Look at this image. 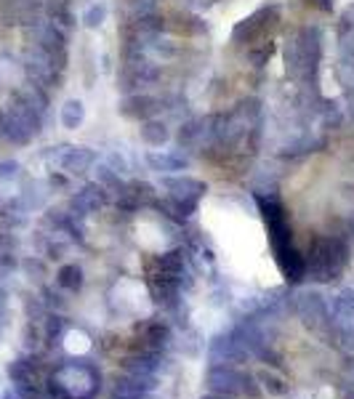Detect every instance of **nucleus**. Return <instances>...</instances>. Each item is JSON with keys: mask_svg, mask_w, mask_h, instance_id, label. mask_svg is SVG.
I'll list each match as a JSON object with an SVG mask.
<instances>
[{"mask_svg": "<svg viewBox=\"0 0 354 399\" xmlns=\"http://www.w3.org/2000/svg\"><path fill=\"white\" fill-rule=\"evenodd\" d=\"M245 399H341L333 351L309 335L264 341L248 362Z\"/></svg>", "mask_w": 354, "mask_h": 399, "instance_id": "obj_1", "label": "nucleus"}, {"mask_svg": "<svg viewBox=\"0 0 354 399\" xmlns=\"http://www.w3.org/2000/svg\"><path fill=\"white\" fill-rule=\"evenodd\" d=\"M322 56V32L320 27H301L299 35L285 48V69L296 83L315 78L317 64Z\"/></svg>", "mask_w": 354, "mask_h": 399, "instance_id": "obj_2", "label": "nucleus"}, {"mask_svg": "<svg viewBox=\"0 0 354 399\" xmlns=\"http://www.w3.org/2000/svg\"><path fill=\"white\" fill-rule=\"evenodd\" d=\"M40 128H43V115H40L38 109H32V106L27 104L25 99H19V96L13 93L11 104H8V109H6L3 118H0V131H3V136H6L11 144L25 146L38 136Z\"/></svg>", "mask_w": 354, "mask_h": 399, "instance_id": "obj_3", "label": "nucleus"}, {"mask_svg": "<svg viewBox=\"0 0 354 399\" xmlns=\"http://www.w3.org/2000/svg\"><path fill=\"white\" fill-rule=\"evenodd\" d=\"M280 16H282V6L280 3H266L261 8L245 16L243 22H237V27L232 29V43L235 46H256V43H264L275 32V27L280 24Z\"/></svg>", "mask_w": 354, "mask_h": 399, "instance_id": "obj_4", "label": "nucleus"}, {"mask_svg": "<svg viewBox=\"0 0 354 399\" xmlns=\"http://www.w3.org/2000/svg\"><path fill=\"white\" fill-rule=\"evenodd\" d=\"M43 158H46V162L51 168H59V171L67 173H86L96 162V155H93L88 146H72V144L51 146Z\"/></svg>", "mask_w": 354, "mask_h": 399, "instance_id": "obj_5", "label": "nucleus"}, {"mask_svg": "<svg viewBox=\"0 0 354 399\" xmlns=\"http://www.w3.org/2000/svg\"><path fill=\"white\" fill-rule=\"evenodd\" d=\"M118 109L123 118L144 122V120L155 118L160 109H163V102L155 99V96H149V93H131V96H125V99L120 102Z\"/></svg>", "mask_w": 354, "mask_h": 399, "instance_id": "obj_6", "label": "nucleus"}, {"mask_svg": "<svg viewBox=\"0 0 354 399\" xmlns=\"http://www.w3.org/2000/svg\"><path fill=\"white\" fill-rule=\"evenodd\" d=\"M165 29H171L176 35H184V38H195V35H203L208 27H205V22H203L200 16H195V13L176 11L165 19Z\"/></svg>", "mask_w": 354, "mask_h": 399, "instance_id": "obj_7", "label": "nucleus"}, {"mask_svg": "<svg viewBox=\"0 0 354 399\" xmlns=\"http://www.w3.org/2000/svg\"><path fill=\"white\" fill-rule=\"evenodd\" d=\"M128 24L142 35L144 40H152L165 32V16L149 11V13H133V19H128Z\"/></svg>", "mask_w": 354, "mask_h": 399, "instance_id": "obj_8", "label": "nucleus"}, {"mask_svg": "<svg viewBox=\"0 0 354 399\" xmlns=\"http://www.w3.org/2000/svg\"><path fill=\"white\" fill-rule=\"evenodd\" d=\"M147 165L152 168V171L158 173H176V171H184L186 165H189V160L184 158V155H176V152H147Z\"/></svg>", "mask_w": 354, "mask_h": 399, "instance_id": "obj_9", "label": "nucleus"}, {"mask_svg": "<svg viewBox=\"0 0 354 399\" xmlns=\"http://www.w3.org/2000/svg\"><path fill=\"white\" fill-rule=\"evenodd\" d=\"M163 186L171 192V197H186V200H197L205 189H208L203 181L189 178V176H184V178H165Z\"/></svg>", "mask_w": 354, "mask_h": 399, "instance_id": "obj_10", "label": "nucleus"}, {"mask_svg": "<svg viewBox=\"0 0 354 399\" xmlns=\"http://www.w3.org/2000/svg\"><path fill=\"white\" fill-rule=\"evenodd\" d=\"M139 136H142V141L147 146H163L168 139H171V131H168V125L158 118H149L142 122V128H139Z\"/></svg>", "mask_w": 354, "mask_h": 399, "instance_id": "obj_11", "label": "nucleus"}, {"mask_svg": "<svg viewBox=\"0 0 354 399\" xmlns=\"http://www.w3.org/2000/svg\"><path fill=\"white\" fill-rule=\"evenodd\" d=\"M86 120V104L80 99H67L62 106V125L67 131H78Z\"/></svg>", "mask_w": 354, "mask_h": 399, "instance_id": "obj_12", "label": "nucleus"}, {"mask_svg": "<svg viewBox=\"0 0 354 399\" xmlns=\"http://www.w3.org/2000/svg\"><path fill=\"white\" fill-rule=\"evenodd\" d=\"M200 133H203V118H192L182 122V128L176 133V144L179 146H195L200 141Z\"/></svg>", "mask_w": 354, "mask_h": 399, "instance_id": "obj_13", "label": "nucleus"}, {"mask_svg": "<svg viewBox=\"0 0 354 399\" xmlns=\"http://www.w3.org/2000/svg\"><path fill=\"white\" fill-rule=\"evenodd\" d=\"M272 53H275V46H272L269 40H264V43H256V46L248 48V62L253 66H264L272 59Z\"/></svg>", "mask_w": 354, "mask_h": 399, "instance_id": "obj_14", "label": "nucleus"}, {"mask_svg": "<svg viewBox=\"0 0 354 399\" xmlns=\"http://www.w3.org/2000/svg\"><path fill=\"white\" fill-rule=\"evenodd\" d=\"M147 51H152L155 56H163V59H173L179 53V46L173 40H163L158 35V38L147 40Z\"/></svg>", "mask_w": 354, "mask_h": 399, "instance_id": "obj_15", "label": "nucleus"}, {"mask_svg": "<svg viewBox=\"0 0 354 399\" xmlns=\"http://www.w3.org/2000/svg\"><path fill=\"white\" fill-rule=\"evenodd\" d=\"M96 173H99V184L104 186V189H109V192H118V195L123 192V186H125V184L120 181V173L112 171L107 162H104V165H99V171H96Z\"/></svg>", "mask_w": 354, "mask_h": 399, "instance_id": "obj_16", "label": "nucleus"}, {"mask_svg": "<svg viewBox=\"0 0 354 399\" xmlns=\"http://www.w3.org/2000/svg\"><path fill=\"white\" fill-rule=\"evenodd\" d=\"M104 19H107L104 3H93V6H88L86 13H83V24L88 27V29H99V27L104 24Z\"/></svg>", "mask_w": 354, "mask_h": 399, "instance_id": "obj_17", "label": "nucleus"}, {"mask_svg": "<svg viewBox=\"0 0 354 399\" xmlns=\"http://www.w3.org/2000/svg\"><path fill=\"white\" fill-rule=\"evenodd\" d=\"M107 165H109L112 171H118V173L128 171V162H125V158H123V155H118V152H109V158H107Z\"/></svg>", "mask_w": 354, "mask_h": 399, "instance_id": "obj_18", "label": "nucleus"}, {"mask_svg": "<svg viewBox=\"0 0 354 399\" xmlns=\"http://www.w3.org/2000/svg\"><path fill=\"white\" fill-rule=\"evenodd\" d=\"M19 171V162H13V160H3L0 162V178H13Z\"/></svg>", "mask_w": 354, "mask_h": 399, "instance_id": "obj_19", "label": "nucleus"}, {"mask_svg": "<svg viewBox=\"0 0 354 399\" xmlns=\"http://www.w3.org/2000/svg\"><path fill=\"white\" fill-rule=\"evenodd\" d=\"M322 11H333V0H315Z\"/></svg>", "mask_w": 354, "mask_h": 399, "instance_id": "obj_20", "label": "nucleus"}]
</instances>
